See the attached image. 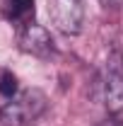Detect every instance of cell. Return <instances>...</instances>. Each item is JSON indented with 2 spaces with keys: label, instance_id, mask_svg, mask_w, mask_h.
<instances>
[{
  "label": "cell",
  "instance_id": "7a4b0ae2",
  "mask_svg": "<svg viewBox=\"0 0 123 126\" xmlns=\"http://www.w3.org/2000/svg\"><path fill=\"white\" fill-rule=\"evenodd\" d=\"M104 104L111 114L123 109V53L111 51L106 61V80H104Z\"/></svg>",
  "mask_w": 123,
  "mask_h": 126
},
{
  "label": "cell",
  "instance_id": "ba28073f",
  "mask_svg": "<svg viewBox=\"0 0 123 126\" xmlns=\"http://www.w3.org/2000/svg\"><path fill=\"white\" fill-rule=\"evenodd\" d=\"M99 126H123V121H118V119H109V121H101Z\"/></svg>",
  "mask_w": 123,
  "mask_h": 126
},
{
  "label": "cell",
  "instance_id": "277c9868",
  "mask_svg": "<svg viewBox=\"0 0 123 126\" xmlns=\"http://www.w3.org/2000/svg\"><path fill=\"white\" fill-rule=\"evenodd\" d=\"M48 12L53 24L65 34H77L82 29V17H85L82 0H51Z\"/></svg>",
  "mask_w": 123,
  "mask_h": 126
},
{
  "label": "cell",
  "instance_id": "8992f818",
  "mask_svg": "<svg viewBox=\"0 0 123 126\" xmlns=\"http://www.w3.org/2000/svg\"><path fill=\"white\" fill-rule=\"evenodd\" d=\"M17 75L12 70H0V94L2 97H7V99H12L17 94Z\"/></svg>",
  "mask_w": 123,
  "mask_h": 126
},
{
  "label": "cell",
  "instance_id": "3957f363",
  "mask_svg": "<svg viewBox=\"0 0 123 126\" xmlns=\"http://www.w3.org/2000/svg\"><path fill=\"white\" fill-rule=\"evenodd\" d=\"M17 44L24 53H31L36 58H48L53 53V36L46 27L36 24V22H27L19 34H17Z\"/></svg>",
  "mask_w": 123,
  "mask_h": 126
},
{
  "label": "cell",
  "instance_id": "5b68a950",
  "mask_svg": "<svg viewBox=\"0 0 123 126\" xmlns=\"http://www.w3.org/2000/svg\"><path fill=\"white\" fill-rule=\"evenodd\" d=\"M2 15L10 22H22L27 24L34 17V0H5L2 5Z\"/></svg>",
  "mask_w": 123,
  "mask_h": 126
},
{
  "label": "cell",
  "instance_id": "52a82bcc",
  "mask_svg": "<svg viewBox=\"0 0 123 126\" xmlns=\"http://www.w3.org/2000/svg\"><path fill=\"white\" fill-rule=\"evenodd\" d=\"M99 2H101L104 7H118V5H121L123 0H99Z\"/></svg>",
  "mask_w": 123,
  "mask_h": 126
},
{
  "label": "cell",
  "instance_id": "6da1fadb",
  "mask_svg": "<svg viewBox=\"0 0 123 126\" xmlns=\"http://www.w3.org/2000/svg\"><path fill=\"white\" fill-rule=\"evenodd\" d=\"M46 109V94L41 90H24L0 107V124L2 126H29Z\"/></svg>",
  "mask_w": 123,
  "mask_h": 126
}]
</instances>
